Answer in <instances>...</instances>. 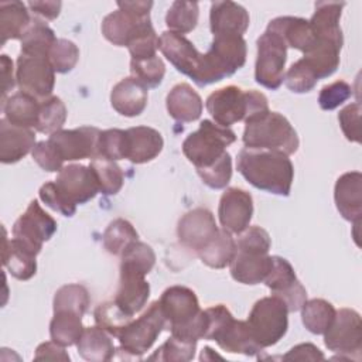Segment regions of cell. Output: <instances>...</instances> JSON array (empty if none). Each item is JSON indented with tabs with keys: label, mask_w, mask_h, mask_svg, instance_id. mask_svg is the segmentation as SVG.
Here are the masks:
<instances>
[{
	"label": "cell",
	"mask_w": 362,
	"mask_h": 362,
	"mask_svg": "<svg viewBox=\"0 0 362 362\" xmlns=\"http://www.w3.org/2000/svg\"><path fill=\"white\" fill-rule=\"evenodd\" d=\"M236 167L255 188L276 195H290L294 167L287 154L245 147L238 154Z\"/></svg>",
	"instance_id": "cell-1"
},
{
	"label": "cell",
	"mask_w": 362,
	"mask_h": 362,
	"mask_svg": "<svg viewBox=\"0 0 362 362\" xmlns=\"http://www.w3.org/2000/svg\"><path fill=\"white\" fill-rule=\"evenodd\" d=\"M158 301L165 317V328L171 335L195 342L205 338L208 315L199 308L197 294L191 288L171 286L163 291Z\"/></svg>",
	"instance_id": "cell-2"
},
{
	"label": "cell",
	"mask_w": 362,
	"mask_h": 362,
	"mask_svg": "<svg viewBox=\"0 0 362 362\" xmlns=\"http://www.w3.org/2000/svg\"><path fill=\"white\" fill-rule=\"evenodd\" d=\"M205 106L214 122L222 127L246 122L269 110L267 98L262 92L242 90L235 85L212 92L206 98Z\"/></svg>",
	"instance_id": "cell-3"
},
{
	"label": "cell",
	"mask_w": 362,
	"mask_h": 362,
	"mask_svg": "<svg viewBox=\"0 0 362 362\" xmlns=\"http://www.w3.org/2000/svg\"><path fill=\"white\" fill-rule=\"evenodd\" d=\"M242 140L246 148L273 150L287 156L294 154L300 144L290 122L279 112L270 110L245 122Z\"/></svg>",
	"instance_id": "cell-4"
},
{
	"label": "cell",
	"mask_w": 362,
	"mask_h": 362,
	"mask_svg": "<svg viewBox=\"0 0 362 362\" xmlns=\"http://www.w3.org/2000/svg\"><path fill=\"white\" fill-rule=\"evenodd\" d=\"M205 313L208 315V329L204 339L215 341L221 349L230 354L253 356L262 351L255 341L247 322L235 320L223 304L209 307Z\"/></svg>",
	"instance_id": "cell-5"
},
{
	"label": "cell",
	"mask_w": 362,
	"mask_h": 362,
	"mask_svg": "<svg viewBox=\"0 0 362 362\" xmlns=\"http://www.w3.org/2000/svg\"><path fill=\"white\" fill-rule=\"evenodd\" d=\"M236 140L229 127H222L208 119L199 123L198 130L189 133L182 143V153L195 168L212 165L226 153V147Z\"/></svg>",
	"instance_id": "cell-6"
},
{
	"label": "cell",
	"mask_w": 362,
	"mask_h": 362,
	"mask_svg": "<svg viewBox=\"0 0 362 362\" xmlns=\"http://www.w3.org/2000/svg\"><path fill=\"white\" fill-rule=\"evenodd\" d=\"M287 315L286 303L273 294L255 303L246 322L262 349L276 345L286 335L288 328Z\"/></svg>",
	"instance_id": "cell-7"
},
{
	"label": "cell",
	"mask_w": 362,
	"mask_h": 362,
	"mask_svg": "<svg viewBox=\"0 0 362 362\" xmlns=\"http://www.w3.org/2000/svg\"><path fill=\"white\" fill-rule=\"evenodd\" d=\"M205 55L206 85L233 75L246 62V41L240 35H214Z\"/></svg>",
	"instance_id": "cell-8"
},
{
	"label": "cell",
	"mask_w": 362,
	"mask_h": 362,
	"mask_svg": "<svg viewBox=\"0 0 362 362\" xmlns=\"http://www.w3.org/2000/svg\"><path fill=\"white\" fill-rule=\"evenodd\" d=\"M165 328V317L160 301H154L136 320H132L119 334L120 351L140 358L156 342L161 331Z\"/></svg>",
	"instance_id": "cell-9"
},
{
	"label": "cell",
	"mask_w": 362,
	"mask_h": 362,
	"mask_svg": "<svg viewBox=\"0 0 362 362\" xmlns=\"http://www.w3.org/2000/svg\"><path fill=\"white\" fill-rule=\"evenodd\" d=\"M256 45L257 57L255 65V79L259 85L276 90L284 81L287 45L279 34L267 28L257 38Z\"/></svg>",
	"instance_id": "cell-10"
},
{
	"label": "cell",
	"mask_w": 362,
	"mask_h": 362,
	"mask_svg": "<svg viewBox=\"0 0 362 362\" xmlns=\"http://www.w3.org/2000/svg\"><path fill=\"white\" fill-rule=\"evenodd\" d=\"M158 49L174 65V68L189 76L198 86H206L205 81V55L182 34L164 31L160 35Z\"/></svg>",
	"instance_id": "cell-11"
},
{
	"label": "cell",
	"mask_w": 362,
	"mask_h": 362,
	"mask_svg": "<svg viewBox=\"0 0 362 362\" xmlns=\"http://www.w3.org/2000/svg\"><path fill=\"white\" fill-rule=\"evenodd\" d=\"M54 182L65 204L74 211H76L78 204L93 199L100 191L98 177L90 165L69 164L62 167Z\"/></svg>",
	"instance_id": "cell-12"
},
{
	"label": "cell",
	"mask_w": 362,
	"mask_h": 362,
	"mask_svg": "<svg viewBox=\"0 0 362 362\" xmlns=\"http://www.w3.org/2000/svg\"><path fill=\"white\" fill-rule=\"evenodd\" d=\"M325 346L337 354L352 359V354L359 356L362 348V321L359 313L352 308H341L335 313L334 321L324 332Z\"/></svg>",
	"instance_id": "cell-13"
},
{
	"label": "cell",
	"mask_w": 362,
	"mask_h": 362,
	"mask_svg": "<svg viewBox=\"0 0 362 362\" xmlns=\"http://www.w3.org/2000/svg\"><path fill=\"white\" fill-rule=\"evenodd\" d=\"M16 81L20 90L44 100L54 90L55 71L45 57L20 54L17 58Z\"/></svg>",
	"instance_id": "cell-14"
},
{
	"label": "cell",
	"mask_w": 362,
	"mask_h": 362,
	"mask_svg": "<svg viewBox=\"0 0 362 362\" xmlns=\"http://www.w3.org/2000/svg\"><path fill=\"white\" fill-rule=\"evenodd\" d=\"M100 130L93 126L61 129L49 134L48 141L62 161H75L98 157V140Z\"/></svg>",
	"instance_id": "cell-15"
},
{
	"label": "cell",
	"mask_w": 362,
	"mask_h": 362,
	"mask_svg": "<svg viewBox=\"0 0 362 362\" xmlns=\"http://www.w3.org/2000/svg\"><path fill=\"white\" fill-rule=\"evenodd\" d=\"M55 232V219L41 208L37 199L30 202L25 212L13 225V238L21 240L37 255L41 252L42 243L49 240Z\"/></svg>",
	"instance_id": "cell-16"
},
{
	"label": "cell",
	"mask_w": 362,
	"mask_h": 362,
	"mask_svg": "<svg viewBox=\"0 0 362 362\" xmlns=\"http://www.w3.org/2000/svg\"><path fill=\"white\" fill-rule=\"evenodd\" d=\"M263 283L272 290L273 296L286 303L288 313L301 310L307 301L304 286L298 281L293 266L284 257L272 256V267Z\"/></svg>",
	"instance_id": "cell-17"
},
{
	"label": "cell",
	"mask_w": 362,
	"mask_h": 362,
	"mask_svg": "<svg viewBox=\"0 0 362 362\" xmlns=\"http://www.w3.org/2000/svg\"><path fill=\"white\" fill-rule=\"evenodd\" d=\"M214 214L206 208H195L181 216L177 225V236L181 245L197 253L204 249L218 233Z\"/></svg>",
	"instance_id": "cell-18"
},
{
	"label": "cell",
	"mask_w": 362,
	"mask_h": 362,
	"mask_svg": "<svg viewBox=\"0 0 362 362\" xmlns=\"http://www.w3.org/2000/svg\"><path fill=\"white\" fill-rule=\"evenodd\" d=\"M252 195L240 188H226L219 199L218 216L221 226L230 233H242L252 221Z\"/></svg>",
	"instance_id": "cell-19"
},
{
	"label": "cell",
	"mask_w": 362,
	"mask_h": 362,
	"mask_svg": "<svg viewBox=\"0 0 362 362\" xmlns=\"http://www.w3.org/2000/svg\"><path fill=\"white\" fill-rule=\"evenodd\" d=\"M209 27L214 35H240L249 27V13L233 1H214L209 11Z\"/></svg>",
	"instance_id": "cell-20"
},
{
	"label": "cell",
	"mask_w": 362,
	"mask_h": 362,
	"mask_svg": "<svg viewBox=\"0 0 362 362\" xmlns=\"http://www.w3.org/2000/svg\"><path fill=\"white\" fill-rule=\"evenodd\" d=\"M334 199L337 209L344 219L349 222H361L362 215V174L349 171L342 174L334 188Z\"/></svg>",
	"instance_id": "cell-21"
},
{
	"label": "cell",
	"mask_w": 362,
	"mask_h": 362,
	"mask_svg": "<svg viewBox=\"0 0 362 362\" xmlns=\"http://www.w3.org/2000/svg\"><path fill=\"white\" fill-rule=\"evenodd\" d=\"M148 99V88L134 76L123 78L110 92V105L122 116L134 117L144 112Z\"/></svg>",
	"instance_id": "cell-22"
},
{
	"label": "cell",
	"mask_w": 362,
	"mask_h": 362,
	"mask_svg": "<svg viewBox=\"0 0 362 362\" xmlns=\"http://www.w3.org/2000/svg\"><path fill=\"white\" fill-rule=\"evenodd\" d=\"M35 147V133L31 129L11 124L6 117L0 120V161L13 164L25 157Z\"/></svg>",
	"instance_id": "cell-23"
},
{
	"label": "cell",
	"mask_w": 362,
	"mask_h": 362,
	"mask_svg": "<svg viewBox=\"0 0 362 362\" xmlns=\"http://www.w3.org/2000/svg\"><path fill=\"white\" fill-rule=\"evenodd\" d=\"M163 147V136L153 127L136 126L126 130V158L134 164H144L154 160Z\"/></svg>",
	"instance_id": "cell-24"
},
{
	"label": "cell",
	"mask_w": 362,
	"mask_h": 362,
	"mask_svg": "<svg viewBox=\"0 0 362 362\" xmlns=\"http://www.w3.org/2000/svg\"><path fill=\"white\" fill-rule=\"evenodd\" d=\"M272 267V256L267 253L236 249L229 270L238 283L255 286L263 283Z\"/></svg>",
	"instance_id": "cell-25"
},
{
	"label": "cell",
	"mask_w": 362,
	"mask_h": 362,
	"mask_svg": "<svg viewBox=\"0 0 362 362\" xmlns=\"http://www.w3.org/2000/svg\"><path fill=\"white\" fill-rule=\"evenodd\" d=\"M267 30L279 34L287 47L296 48L303 54L310 52L317 44V37L308 20L301 17H277L267 24Z\"/></svg>",
	"instance_id": "cell-26"
},
{
	"label": "cell",
	"mask_w": 362,
	"mask_h": 362,
	"mask_svg": "<svg viewBox=\"0 0 362 362\" xmlns=\"http://www.w3.org/2000/svg\"><path fill=\"white\" fill-rule=\"evenodd\" d=\"M144 277L137 273L120 270L119 287L113 301L130 317L137 314L150 297V284Z\"/></svg>",
	"instance_id": "cell-27"
},
{
	"label": "cell",
	"mask_w": 362,
	"mask_h": 362,
	"mask_svg": "<svg viewBox=\"0 0 362 362\" xmlns=\"http://www.w3.org/2000/svg\"><path fill=\"white\" fill-rule=\"evenodd\" d=\"M147 21H150V16L139 17L129 11L117 8L116 11H112L103 18L102 34L113 45L127 47L136 33Z\"/></svg>",
	"instance_id": "cell-28"
},
{
	"label": "cell",
	"mask_w": 362,
	"mask_h": 362,
	"mask_svg": "<svg viewBox=\"0 0 362 362\" xmlns=\"http://www.w3.org/2000/svg\"><path fill=\"white\" fill-rule=\"evenodd\" d=\"M37 253L24 245L21 240L13 238L7 239L4 230L3 239V266L10 274L18 280H30L37 272Z\"/></svg>",
	"instance_id": "cell-29"
},
{
	"label": "cell",
	"mask_w": 362,
	"mask_h": 362,
	"mask_svg": "<svg viewBox=\"0 0 362 362\" xmlns=\"http://www.w3.org/2000/svg\"><path fill=\"white\" fill-rule=\"evenodd\" d=\"M165 106L168 115L182 123L195 122L202 113V99L188 83L175 85L167 95Z\"/></svg>",
	"instance_id": "cell-30"
},
{
	"label": "cell",
	"mask_w": 362,
	"mask_h": 362,
	"mask_svg": "<svg viewBox=\"0 0 362 362\" xmlns=\"http://www.w3.org/2000/svg\"><path fill=\"white\" fill-rule=\"evenodd\" d=\"M40 106H41L40 99L23 90L13 93L1 103L4 117L11 124L25 127V129L37 127Z\"/></svg>",
	"instance_id": "cell-31"
},
{
	"label": "cell",
	"mask_w": 362,
	"mask_h": 362,
	"mask_svg": "<svg viewBox=\"0 0 362 362\" xmlns=\"http://www.w3.org/2000/svg\"><path fill=\"white\" fill-rule=\"evenodd\" d=\"M344 1H317L315 11L308 20L315 37L328 38L344 42L339 18L344 8Z\"/></svg>",
	"instance_id": "cell-32"
},
{
	"label": "cell",
	"mask_w": 362,
	"mask_h": 362,
	"mask_svg": "<svg viewBox=\"0 0 362 362\" xmlns=\"http://www.w3.org/2000/svg\"><path fill=\"white\" fill-rule=\"evenodd\" d=\"M112 335L106 332L99 325L85 327L83 332L76 342L78 354L89 362H106L115 355V345L110 338Z\"/></svg>",
	"instance_id": "cell-33"
},
{
	"label": "cell",
	"mask_w": 362,
	"mask_h": 362,
	"mask_svg": "<svg viewBox=\"0 0 362 362\" xmlns=\"http://www.w3.org/2000/svg\"><path fill=\"white\" fill-rule=\"evenodd\" d=\"M33 17H30L27 6L21 1L0 3V35L1 47L8 40H21L28 30Z\"/></svg>",
	"instance_id": "cell-34"
},
{
	"label": "cell",
	"mask_w": 362,
	"mask_h": 362,
	"mask_svg": "<svg viewBox=\"0 0 362 362\" xmlns=\"http://www.w3.org/2000/svg\"><path fill=\"white\" fill-rule=\"evenodd\" d=\"M236 252V240L232 233L223 228L218 230L216 236L198 252L199 259L204 264L212 269H223L229 266Z\"/></svg>",
	"instance_id": "cell-35"
},
{
	"label": "cell",
	"mask_w": 362,
	"mask_h": 362,
	"mask_svg": "<svg viewBox=\"0 0 362 362\" xmlns=\"http://www.w3.org/2000/svg\"><path fill=\"white\" fill-rule=\"evenodd\" d=\"M55 41L57 37L48 24L37 17H33L28 30L21 38V54L48 58Z\"/></svg>",
	"instance_id": "cell-36"
},
{
	"label": "cell",
	"mask_w": 362,
	"mask_h": 362,
	"mask_svg": "<svg viewBox=\"0 0 362 362\" xmlns=\"http://www.w3.org/2000/svg\"><path fill=\"white\" fill-rule=\"evenodd\" d=\"M82 315H78L71 311H54V317L49 322V335L54 342L61 346L75 345L82 332Z\"/></svg>",
	"instance_id": "cell-37"
},
{
	"label": "cell",
	"mask_w": 362,
	"mask_h": 362,
	"mask_svg": "<svg viewBox=\"0 0 362 362\" xmlns=\"http://www.w3.org/2000/svg\"><path fill=\"white\" fill-rule=\"evenodd\" d=\"M337 310L324 298H313L301 307V320L304 327L317 335H324L334 321Z\"/></svg>",
	"instance_id": "cell-38"
},
{
	"label": "cell",
	"mask_w": 362,
	"mask_h": 362,
	"mask_svg": "<svg viewBox=\"0 0 362 362\" xmlns=\"http://www.w3.org/2000/svg\"><path fill=\"white\" fill-rule=\"evenodd\" d=\"M120 270L147 276L156 263V255L150 245L139 239L132 242L120 255Z\"/></svg>",
	"instance_id": "cell-39"
},
{
	"label": "cell",
	"mask_w": 362,
	"mask_h": 362,
	"mask_svg": "<svg viewBox=\"0 0 362 362\" xmlns=\"http://www.w3.org/2000/svg\"><path fill=\"white\" fill-rule=\"evenodd\" d=\"M199 18V7L197 1H181L177 0L171 4L165 16V24L168 31L177 34H187L191 33Z\"/></svg>",
	"instance_id": "cell-40"
},
{
	"label": "cell",
	"mask_w": 362,
	"mask_h": 362,
	"mask_svg": "<svg viewBox=\"0 0 362 362\" xmlns=\"http://www.w3.org/2000/svg\"><path fill=\"white\" fill-rule=\"evenodd\" d=\"M137 239H139V235L136 229L129 221L123 218H117L112 221L109 226L105 229L102 236L103 247L106 249V252L115 256H120L124 252V249Z\"/></svg>",
	"instance_id": "cell-41"
},
{
	"label": "cell",
	"mask_w": 362,
	"mask_h": 362,
	"mask_svg": "<svg viewBox=\"0 0 362 362\" xmlns=\"http://www.w3.org/2000/svg\"><path fill=\"white\" fill-rule=\"evenodd\" d=\"M89 304V293L82 284H65L54 296V311H71L83 317Z\"/></svg>",
	"instance_id": "cell-42"
},
{
	"label": "cell",
	"mask_w": 362,
	"mask_h": 362,
	"mask_svg": "<svg viewBox=\"0 0 362 362\" xmlns=\"http://www.w3.org/2000/svg\"><path fill=\"white\" fill-rule=\"evenodd\" d=\"M66 120V107L58 96H49L41 100L38 123L35 130L44 134H52L62 129Z\"/></svg>",
	"instance_id": "cell-43"
},
{
	"label": "cell",
	"mask_w": 362,
	"mask_h": 362,
	"mask_svg": "<svg viewBox=\"0 0 362 362\" xmlns=\"http://www.w3.org/2000/svg\"><path fill=\"white\" fill-rule=\"evenodd\" d=\"M90 167L98 177L102 194L115 195L122 189L124 182V174L122 168L116 164V161H110L106 158H93L90 161Z\"/></svg>",
	"instance_id": "cell-44"
},
{
	"label": "cell",
	"mask_w": 362,
	"mask_h": 362,
	"mask_svg": "<svg viewBox=\"0 0 362 362\" xmlns=\"http://www.w3.org/2000/svg\"><path fill=\"white\" fill-rule=\"evenodd\" d=\"M93 317L96 325L103 328L115 338H117L122 329L133 320V317L123 313L115 301H106L99 304L93 313Z\"/></svg>",
	"instance_id": "cell-45"
},
{
	"label": "cell",
	"mask_w": 362,
	"mask_h": 362,
	"mask_svg": "<svg viewBox=\"0 0 362 362\" xmlns=\"http://www.w3.org/2000/svg\"><path fill=\"white\" fill-rule=\"evenodd\" d=\"M130 72L137 81H140L147 88H157L165 75V65L158 55L130 59Z\"/></svg>",
	"instance_id": "cell-46"
},
{
	"label": "cell",
	"mask_w": 362,
	"mask_h": 362,
	"mask_svg": "<svg viewBox=\"0 0 362 362\" xmlns=\"http://www.w3.org/2000/svg\"><path fill=\"white\" fill-rule=\"evenodd\" d=\"M197 342L185 341L171 335L153 355L148 356L150 361H175L185 362L191 361L195 356Z\"/></svg>",
	"instance_id": "cell-47"
},
{
	"label": "cell",
	"mask_w": 362,
	"mask_h": 362,
	"mask_svg": "<svg viewBox=\"0 0 362 362\" xmlns=\"http://www.w3.org/2000/svg\"><path fill=\"white\" fill-rule=\"evenodd\" d=\"M79 59V48L75 42L66 38H57L49 54L48 61L55 72L66 74L72 71Z\"/></svg>",
	"instance_id": "cell-48"
},
{
	"label": "cell",
	"mask_w": 362,
	"mask_h": 362,
	"mask_svg": "<svg viewBox=\"0 0 362 362\" xmlns=\"http://www.w3.org/2000/svg\"><path fill=\"white\" fill-rule=\"evenodd\" d=\"M96 158H106L110 161L126 158V130L107 129L100 132Z\"/></svg>",
	"instance_id": "cell-49"
},
{
	"label": "cell",
	"mask_w": 362,
	"mask_h": 362,
	"mask_svg": "<svg viewBox=\"0 0 362 362\" xmlns=\"http://www.w3.org/2000/svg\"><path fill=\"white\" fill-rule=\"evenodd\" d=\"M202 182L212 189L225 188L232 178V157L226 151L212 165L197 170Z\"/></svg>",
	"instance_id": "cell-50"
},
{
	"label": "cell",
	"mask_w": 362,
	"mask_h": 362,
	"mask_svg": "<svg viewBox=\"0 0 362 362\" xmlns=\"http://www.w3.org/2000/svg\"><path fill=\"white\" fill-rule=\"evenodd\" d=\"M286 86L294 93H307L314 89L318 78L303 58L296 61L284 74Z\"/></svg>",
	"instance_id": "cell-51"
},
{
	"label": "cell",
	"mask_w": 362,
	"mask_h": 362,
	"mask_svg": "<svg viewBox=\"0 0 362 362\" xmlns=\"http://www.w3.org/2000/svg\"><path fill=\"white\" fill-rule=\"evenodd\" d=\"M352 86L345 81H335L325 85L318 95V105L322 110H332L352 96Z\"/></svg>",
	"instance_id": "cell-52"
},
{
	"label": "cell",
	"mask_w": 362,
	"mask_h": 362,
	"mask_svg": "<svg viewBox=\"0 0 362 362\" xmlns=\"http://www.w3.org/2000/svg\"><path fill=\"white\" fill-rule=\"evenodd\" d=\"M272 246V240L269 233L260 226H249L236 240V249L242 250H253L260 253H269Z\"/></svg>",
	"instance_id": "cell-53"
},
{
	"label": "cell",
	"mask_w": 362,
	"mask_h": 362,
	"mask_svg": "<svg viewBox=\"0 0 362 362\" xmlns=\"http://www.w3.org/2000/svg\"><path fill=\"white\" fill-rule=\"evenodd\" d=\"M338 122L346 140L354 143H361V103L354 102L345 106L339 115Z\"/></svg>",
	"instance_id": "cell-54"
},
{
	"label": "cell",
	"mask_w": 362,
	"mask_h": 362,
	"mask_svg": "<svg viewBox=\"0 0 362 362\" xmlns=\"http://www.w3.org/2000/svg\"><path fill=\"white\" fill-rule=\"evenodd\" d=\"M33 158L34 161L44 170L48 173H59L62 170V164L64 161L59 158V156L57 154V151L52 148V146L49 144L48 140H42L38 141L35 144V147L33 148Z\"/></svg>",
	"instance_id": "cell-55"
},
{
	"label": "cell",
	"mask_w": 362,
	"mask_h": 362,
	"mask_svg": "<svg viewBox=\"0 0 362 362\" xmlns=\"http://www.w3.org/2000/svg\"><path fill=\"white\" fill-rule=\"evenodd\" d=\"M38 194H40V199H41L47 206H49L51 209H54V211L62 214L64 216H72V215L75 214V211H72V209L65 204V201L61 198V195L58 194L54 181H49V182H45L44 185H41Z\"/></svg>",
	"instance_id": "cell-56"
},
{
	"label": "cell",
	"mask_w": 362,
	"mask_h": 362,
	"mask_svg": "<svg viewBox=\"0 0 362 362\" xmlns=\"http://www.w3.org/2000/svg\"><path fill=\"white\" fill-rule=\"evenodd\" d=\"M284 361H321L324 354L314 344H298L293 346L284 356Z\"/></svg>",
	"instance_id": "cell-57"
},
{
	"label": "cell",
	"mask_w": 362,
	"mask_h": 362,
	"mask_svg": "<svg viewBox=\"0 0 362 362\" xmlns=\"http://www.w3.org/2000/svg\"><path fill=\"white\" fill-rule=\"evenodd\" d=\"M35 361H69V355L65 352L64 346L58 345L54 341H48V342H42L37 346L35 349V355H34Z\"/></svg>",
	"instance_id": "cell-58"
},
{
	"label": "cell",
	"mask_w": 362,
	"mask_h": 362,
	"mask_svg": "<svg viewBox=\"0 0 362 362\" xmlns=\"http://www.w3.org/2000/svg\"><path fill=\"white\" fill-rule=\"evenodd\" d=\"M27 6L34 14L41 16L47 20H54L58 17L62 3L61 1H30Z\"/></svg>",
	"instance_id": "cell-59"
},
{
	"label": "cell",
	"mask_w": 362,
	"mask_h": 362,
	"mask_svg": "<svg viewBox=\"0 0 362 362\" xmlns=\"http://www.w3.org/2000/svg\"><path fill=\"white\" fill-rule=\"evenodd\" d=\"M0 65H1V78H3V95H1V103H3L7 99L8 92L13 90L17 81L13 75V61L8 58V55L3 54L0 57Z\"/></svg>",
	"instance_id": "cell-60"
},
{
	"label": "cell",
	"mask_w": 362,
	"mask_h": 362,
	"mask_svg": "<svg viewBox=\"0 0 362 362\" xmlns=\"http://www.w3.org/2000/svg\"><path fill=\"white\" fill-rule=\"evenodd\" d=\"M117 7L139 17H148L153 1H117Z\"/></svg>",
	"instance_id": "cell-61"
}]
</instances>
